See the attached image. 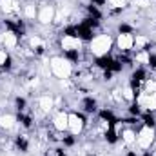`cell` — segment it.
<instances>
[{"mask_svg": "<svg viewBox=\"0 0 156 156\" xmlns=\"http://www.w3.org/2000/svg\"><path fill=\"white\" fill-rule=\"evenodd\" d=\"M0 11H4L5 15L20 13V7H18V2H15V0H0Z\"/></svg>", "mask_w": 156, "mask_h": 156, "instance_id": "cell-9", "label": "cell"}, {"mask_svg": "<svg viewBox=\"0 0 156 156\" xmlns=\"http://www.w3.org/2000/svg\"><path fill=\"white\" fill-rule=\"evenodd\" d=\"M147 4H149V0H134V5H138V7H147Z\"/></svg>", "mask_w": 156, "mask_h": 156, "instance_id": "cell-23", "label": "cell"}, {"mask_svg": "<svg viewBox=\"0 0 156 156\" xmlns=\"http://www.w3.org/2000/svg\"><path fill=\"white\" fill-rule=\"evenodd\" d=\"M153 140H154V131L151 127H144L136 136V144L140 149H149L153 145Z\"/></svg>", "mask_w": 156, "mask_h": 156, "instance_id": "cell-3", "label": "cell"}, {"mask_svg": "<svg viewBox=\"0 0 156 156\" xmlns=\"http://www.w3.org/2000/svg\"><path fill=\"white\" fill-rule=\"evenodd\" d=\"M116 45L120 51H129L133 45H134V38L131 33H120L116 38Z\"/></svg>", "mask_w": 156, "mask_h": 156, "instance_id": "cell-5", "label": "cell"}, {"mask_svg": "<svg viewBox=\"0 0 156 156\" xmlns=\"http://www.w3.org/2000/svg\"><path fill=\"white\" fill-rule=\"evenodd\" d=\"M7 62V53H5V49H0V66H4Z\"/></svg>", "mask_w": 156, "mask_h": 156, "instance_id": "cell-22", "label": "cell"}, {"mask_svg": "<svg viewBox=\"0 0 156 156\" xmlns=\"http://www.w3.org/2000/svg\"><path fill=\"white\" fill-rule=\"evenodd\" d=\"M123 98H127V100H133L134 96H133V89L131 87H125L123 89Z\"/></svg>", "mask_w": 156, "mask_h": 156, "instance_id": "cell-21", "label": "cell"}, {"mask_svg": "<svg viewBox=\"0 0 156 156\" xmlns=\"http://www.w3.org/2000/svg\"><path fill=\"white\" fill-rule=\"evenodd\" d=\"M109 2H111L113 7H123L127 4V0H109Z\"/></svg>", "mask_w": 156, "mask_h": 156, "instance_id": "cell-20", "label": "cell"}, {"mask_svg": "<svg viewBox=\"0 0 156 156\" xmlns=\"http://www.w3.org/2000/svg\"><path fill=\"white\" fill-rule=\"evenodd\" d=\"M144 93H147V94H156V82L154 80H147V82H145Z\"/></svg>", "mask_w": 156, "mask_h": 156, "instance_id": "cell-16", "label": "cell"}, {"mask_svg": "<svg viewBox=\"0 0 156 156\" xmlns=\"http://www.w3.org/2000/svg\"><path fill=\"white\" fill-rule=\"evenodd\" d=\"M38 105H40V109L44 111V113H49L53 107H55V100L51 98V96H42L38 100Z\"/></svg>", "mask_w": 156, "mask_h": 156, "instance_id": "cell-11", "label": "cell"}, {"mask_svg": "<svg viewBox=\"0 0 156 156\" xmlns=\"http://www.w3.org/2000/svg\"><path fill=\"white\" fill-rule=\"evenodd\" d=\"M80 47H82V42L80 38L76 37H73V35H67V37H64L62 38V49L64 51H67V53H71V51H80Z\"/></svg>", "mask_w": 156, "mask_h": 156, "instance_id": "cell-4", "label": "cell"}, {"mask_svg": "<svg viewBox=\"0 0 156 156\" xmlns=\"http://www.w3.org/2000/svg\"><path fill=\"white\" fill-rule=\"evenodd\" d=\"M136 62L149 64V62H151V58H149V55H147V53H138V55H136Z\"/></svg>", "mask_w": 156, "mask_h": 156, "instance_id": "cell-17", "label": "cell"}, {"mask_svg": "<svg viewBox=\"0 0 156 156\" xmlns=\"http://www.w3.org/2000/svg\"><path fill=\"white\" fill-rule=\"evenodd\" d=\"M2 40H4L5 49H15V47H16V35H15V33H5Z\"/></svg>", "mask_w": 156, "mask_h": 156, "instance_id": "cell-12", "label": "cell"}, {"mask_svg": "<svg viewBox=\"0 0 156 156\" xmlns=\"http://www.w3.org/2000/svg\"><path fill=\"white\" fill-rule=\"evenodd\" d=\"M111 45H113V38L109 35H98V37H94V38L91 40L89 47H91V53L94 56H104V55L109 53Z\"/></svg>", "mask_w": 156, "mask_h": 156, "instance_id": "cell-2", "label": "cell"}, {"mask_svg": "<svg viewBox=\"0 0 156 156\" xmlns=\"http://www.w3.org/2000/svg\"><path fill=\"white\" fill-rule=\"evenodd\" d=\"M138 102H140V105L145 107L147 111H156V94H147V93H144Z\"/></svg>", "mask_w": 156, "mask_h": 156, "instance_id": "cell-8", "label": "cell"}, {"mask_svg": "<svg viewBox=\"0 0 156 156\" xmlns=\"http://www.w3.org/2000/svg\"><path fill=\"white\" fill-rule=\"evenodd\" d=\"M145 44H147V38H145V37H136V38H134V45H136V49L144 47Z\"/></svg>", "mask_w": 156, "mask_h": 156, "instance_id": "cell-19", "label": "cell"}, {"mask_svg": "<svg viewBox=\"0 0 156 156\" xmlns=\"http://www.w3.org/2000/svg\"><path fill=\"white\" fill-rule=\"evenodd\" d=\"M122 136H123V142H125V144H129V145L136 142V134H134L133 131H129V129H127V131H123V133H122Z\"/></svg>", "mask_w": 156, "mask_h": 156, "instance_id": "cell-15", "label": "cell"}, {"mask_svg": "<svg viewBox=\"0 0 156 156\" xmlns=\"http://www.w3.org/2000/svg\"><path fill=\"white\" fill-rule=\"evenodd\" d=\"M24 15L33 20V18L37 16V5H35V4H27V5L24 7Z\"/></svg>", "mask_w": 156, "mask_h": 156, "instance_id": "cell-14", "label": "cell"}, {"mask_svg": "<svg viewBox=\"0 0 156 156\" xmlns=\"http://www.w3.org/2000/svg\"><path fill=\"white\" fill-rule=\"evenodd\" d=\"M15 116H11V115H2L0 116V127H4V129H11V127H15Z\"/></svg>", "mask_w": 156, "mask_h": 156, "instance_id": "cell-13", "label": "cell"}, {"mask_svg": "<svg viewBox=\"0 0 156 156\" xmlns=\"http://www.w3.org/2000/svg\"><path fill=\"white\" fill-rule=\"evenodd\" d=\"M67 120H69V115H66L64 111L58 113V115L55 116V129H56V131H66V129H67V123H69Z\"/></svg>", "mask_w": 156, "mask_h": 156, "instance_id": "cell-10", "label": "cell"}, {"mask_svg": "<svg viewBox=\"0 0 156 156\" xmlns=\"http://www.w3.org/2000/svg\"><path fill=\"white\" fill-rule=\"evenodd\" d=\"M49 64H51V73H53V75H56L58 78L67 80V78L71 76L73 67H71V62H69V60L60 58V56H53Z\"/></svg>", "mask_w": 156, "mask_h": 156, "instance_id": "cell-1", "label": "cell"}, {"mask_svg": "<svg viewBox=\"0 0 156 156\" xmlns=\"http://www.w3.org/2000/svg\"><path fill=\"white\" fill-rule=\"evenodd\" d=\"M29 44H31V47H33L35 51H37L38 47H42V45H44V44H42V40H40L38 37H33V38L29 40Z\"/></svg>", "mask_w": 156, "mask_h": 156, "instance_id": "cell-18", "label": "cell"}, {"mask_svg": "<svg viewBox=\"0 0 156 156\" xmlns=\"http://www.w3.org/2000/svg\"><path fill=\"white\" fill-rule=\"evenodd\" d=\"M38 20L42 24H51L55 20V7L53 5H44L38 13Z\"/></svg>", "mask_w": 156, "mask_h": 156, "instance_id": "cell-6", "label": "cell"}, {"mask_svg": "<svg viewBox=\"0 0 156 156\" xmlns=\"http://www.w3.org/2000/svg\"><path fill=\"white\" fill-rule=\"evenodd\" d=\"M69 123H67V129H71V133L73 134H78L82 129H83V120L82 116H78V115H69V120H67Z\"/></svg>", "mask_w": 156, "mask_h": 156, "instance_id": "cell-7", "label": "cell"}]
</instances>
